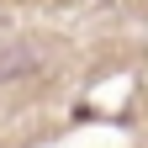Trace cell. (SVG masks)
Returning <instances> with one entry per match:
<instances>
[{"instance_id": "1", "label": "cell", "mask_w": 148, "mask_h": 148, "mask_svg": "<svg viewBox=\"0 0 148 148\" xmlns=\"http://www.w3.org/2000/svg\"><path fill=\"white\" fill-rule=\"evenodd\" d=\"M27 74H37V53L27 42L0 48V85H16V79H27Z\"/></svg>"}]
</instances>
